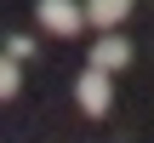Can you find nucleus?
<instances>
[{
    "instance_id": "1",
    "label": "nucleus",
    "mask_w": 154,
    "mask_h": 143,
    "mask_svg": "<svg viewBox=\"0 0 154 143\" xmlns=\"http://www.w3.org/2000/svg\"><path fill=\"white\" fill-rule=\"evenodd\" d=\"M74 103L97 120V115H109V103H114V86H109V75L103 69H86L80 80H74Z\"/></svg>"
},
{
    "instance_id": "2",
    "label": "nucleus",
    "mask_w": 154,
    "mask_h": 143,
    "mask_svg": "<svg viewBox=\"0 0 154 143\" xmlns=\"http://www.w3.org/2000/svg\"><path fill=\"white\" fill-rule=\"evenodd\" d=\"M34 17H40V29H46V34H80L86 6H74V0H40V6H34Z\"/></svg>"
},
{
    "instance_id": "3",
    "label": "nucleus",
    "mask_w": 154,
    "mask_h": 143,
    "mask_svg": "<svg viewBox=\"0 0 154 143\" xmlns=\"http://www.w3.org/2000/svg\"><path fill=\"white\" fill-rule=\"evenodd\" d=\"M126 63H131V40H126V34H103V40L91 46V69L114 75V69H126Z\"/></svg>"
},
{
    "instance_id": "4",
    "label": "nucleus",
    "mask_w": 154,
    "mask_h": 143,
    "mask_svg": "<svg viewBox=\"0 0 154 143\" xmlns=\"http://www.w3.org/2000/svg\"><path fill=\"white\" fill-rule=\"evenodd\" d=\"M131 17V0H86V23H97L103 34H114Z\"/></svg>"
},
{
    "instance_id": "5",
    "label": "nucleus",
    "mask_w": 154,
    "mask_h": 143,
    "mask_svg": "<svg viewBox=\"0 0 154 143\" xmlns=\"http://www.w3.org/2000/svg\"><path fill=\"white\" fill-rule=\"evenodd\" d=\"M17 86H23L17 63H11V57H0V97H17Z\"/></svg>"
},
{
    "instance_id": "6",
    "label": "nucleus",
    "mask_w": 154,
    "mask_h": 143,
    "mask_svg": "<svg viewBox=\"0 0 154 143\" xmlns=\"http://www.w3.org/2000/svg\"><path fill=\"white\" fill-rule=\"evenodd\" d=\"M6 57H11V63H17V57H34V40H29V34H11V46H6Z\"/></svg>"
}]
</instances>
